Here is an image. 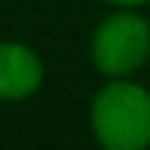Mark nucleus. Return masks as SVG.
<instances>
[{"label": "nucleus", "instance_id": "7ed1b4c3", "mask_svg": "<svg viewBox=\"0 0 150 150\" xmlns=\"http://www.w3.org/2000/svg\"><path fill=\"white\" fill-rule=\"evenodd\" d=\"M43 86V61L28 43H0V101H25Z\"/></svg>", "mask_w": 150, "mask_h": 150}, {"label": "nucleus", "instance_id": "20e7f679", "mask_svg": "<svg viewBox=\"0 0 150 150\" xmlns=\"http://www.w3.org/2000/svg\"><path fill=\"white\" fill-rule=\"evenodd\" d=\"M104 3H113V6H141V3H150V0H104Z\"/></svg>", "mask_w": 150, "mask_h": 150}, {"label": "nucleus", "instance_id": "f257e3e1", "mask_svg": "<svg viewBox=\"0 0 150 150\" xmlns=\"http://www.w3.org/2000/svg\"><path fill=\"white\" fill-rule=\"evenodd\" d=\"M89 126L107 150L150 147V89L129 77H113L92 95Z\"/></svg>", "mask_w": 150, "mask_h": 150}, {"label": "nucleus", "instance_id": "f03ea898", "mask_svg": "<svg viewBox=\"0 0 150 150\" xmlns=\"http://www.w3.org/2000/svg\"><path fill=\"white\" fill-rule=\"evenodd\" d=\"M89 55L95 71L107 80L132 77L150 58V22L135 12V6H120L92 31Z\"/></svg>", "mask_w": 150, "mask_h": 150}]
</instances>
